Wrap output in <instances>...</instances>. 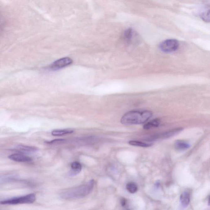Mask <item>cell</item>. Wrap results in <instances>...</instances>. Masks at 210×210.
I'll return each mask as SVG.
<instances>
[{
	"instance_id": "obj_1",
	"label": "cell",
	"mask_w": 210,
	"mask_h": 210,
	"mask_svg": "<svg viewBox=\"0 0 210 210\" xmlns=\"http://www.w3.org/2000/svg\"><path fill=\"white\" fill-rule=\"evenodd\" d=\"M152 115L149 110L130 111L122 116L121 122L126 125L143 124L151 118Z\"/></svg>"
},
{
	"instance_id": "obj_2",
	"label": "cell",
	"mask_w": 210,
	"mask_h": 210,
	"mask_svg": "<svg viewBox=\"0 0 210 210\" xmlns=\"http://www.w3.org/2000/svg\"><path fill=\"white\" fill-rule=\"evenodd\" d=\"M94 185V180H89L88 182L79 186L62 192L61 195V198L66 200H71L85 197L91 192Z\"/></svg>"
},
{
	"instance_id": "obj_3",
	"label": "cell",
	"mask_w": 210,
	"mask_h": 210,
	"mask_svg": "<svg viewBox=\"0 0 210 210\" xmlns=\"http://www.w3.org/2000/svg\"><path fill=\"white\" fill-rule=\"evenodd\" d=\"M36 196L34 194H30L19 197L12 198L1 201L0 204L3 205H17L19 204H32L35 202Z\"/></svg>"
},
{
	"instance_id": "obj_4",
	"label": "cell",
	"mask_w": 210,
	"mask_h": 210,
	"mask_svg": "<svg viewBox=\"0 0 210 210\" xmlns=\"http://www.w3.org/2000/svg\"><path fill=\"white\" fill-rule=\"evenodd\" d=\"M179 45L180 44L177 40L168 39L162 41L159 45V48L164 53H172L177 50Z\"/></svg>"
},
{
	"instance_id": "obj_5",
	"label": "cell",
	"mask_w": 210,
	"mask_h": 210,
	"mask_svg": "<svg viewBox=\"0 0 210 210\" xmlns=\"http://www.w3.org/2000/svg\"><path fill=\"white\" fill-rule=\"evenodd\" d=\"M72 62V60L71 58L69 57H64L54 62L50 65L49 67L51 70H57L70 65Z\"/></svg>"
},
{
	"instance_id": "obj_6",
	"label": "cell",
	"mask_w": 210,
	"mask_h": 210,
	"mask_svg": "<svg viewBox=\"0 0 210 210\" xmlns=\"http://www.w3.org/2000/svg\"><path fill=\"white\" fill-rule=\"evenodd\" d=\"M8 158L17 162H30L32 161V159L30 157L19 153L13 154L9 156Z\"/></svg>"
},
{
	"instance_id": "obj_7",
	"label": "cell",
	"mask_w": 210,
	"mask_h": 210,
	"mask_svg": "<svg viewBox=\"0 0 210 210\" xmlns=\"http://www.w3.org/2000/svg\"><path fill=\"white\" fill-rule=\"evenodd\" d=\"M183 129L184 128L181 127L175 128L160 134L158 136H157V137L158 138L161 139L168 138L180 133L183 130Z\"/></svg>"
},
{
	"instance_id": "obj_8",
	"label": "cell",
	"mask_w": 210,
	"mask_h": 210,
	"mask_svg": "<svg viewBox=\"0 0 210 210\" xmlns=\"http://www.w3.org/2000/svg\"><path fill=\"white\" fill-rule=\"evenodd\" d=\"M71 170L69 172L70 176H74L79 173L82 169V166L78 162H73L71 164Z\"/></svg>"
},
{
	"instance_id": "obj_9",
	"label": "cell",
	"mask_w": 210,
	"mask_h": 210,
	"mask_svg": "<svg viewBox=\"0 0 210 210\" xmlns=\"http://www.w3.org/2000/svg\"><path fill=\"white\" fill-rule=\"evenodd\" d=\"M174 147L175 149L177 150L183 151L189 148L190 145L188 143L184 140H177L175 143Z\"/></svg>"
},
{
	"instance_id": "obj_10",
	"label": "cell",
	"mask_w": 210,
	"mask_h": 210,
	"mask_svg": "<svg viewBox=\"0 0 210 210\" xmlns=\"http://www.w3.org/2000/svg\"><path fill=\"white\" fill-rule=\"evenodd\" d=\"M74 132L73 129L71 128H66L63 129H55L52 131L51 134L55 136H62L64 135L72 133Z\"/></svg>"
},
{
	"instance_id": "obj_11",
	"label": "cell",
	"mask_w": 210,
	"mask_h": 210,
	"mask_svg": "<svg viewBox=\"0 0 210 210\" xmlns=\"http://www.w3.org/2000/svg\"><path fill=\"white\" fill-rule=\"evenodd\" d=\"M180 202L183 207H188L190 202V195L189 192L187 191L183 192L180 196Z\"/></svg>"
},
{
	"instance_id": "obj_12",
	"label": "cell",
	"mask_w": 210,
	"mask_h": 210,
	"mask_svg": "<svg viewBox=\"0 0 210 210\" xmlns=\"http://www.w3.org/2000/svg\"><path fill=\"white\" fill-rule=\"evenodd\" d=\"M160 124V120L159 119H155L151 120L143 126V128L146 130H149L153 128L157 127Z\"/></svg>"
},
{
	"instance_id": "obj_13",
	"label": "cell",
	"mask_w": 210,
	"mask_h": 210,
	"mask_svg": "<svg viewBox=\"0 0 210 210\" xmlns=\"http://www.w3.org/2000/svg\"><path fill=\"white\" fill-rule=\"evenodd\" d=\"M130 145L135 146L143 147V148H148L152 146L153 144L150 143L136 141V140H131L128 142Z\"/></svg>"
},
{
	"instance_id": "obj_14",
	"label": "cell",
	"mask_w": 210,
	"mask_h": 210,
	"mask_svg": "<svg viewBox=\"0 0 210 210\" xmlns=\"http://www.w3.org/2000/svg\"><path fill=\"white\" fill-rule=\"evenodd\" d=\"M134 32L133 29H128L125 30L124 33V36L127 41H130L132 40V38L134 35Z\"/></svg>"
},
{
	"instance_id": "obj_15",
	"label": "cell",
	"mask_w": 210,
	"mask_h": 210,
	"mask_svg": "<svg viewBox=\"0 0 210 210\" xmlns=\"http://www.w3.org/2000/svg\"><path fill=\"white\" fill-rule=\"evenodd\" d=\"M126 188L127 190L131 193H135L137 191V186L133 182L128 183L127 184Z\"/></svg>"
},
{
	"instance_id": "obj_16",
	"label": "cell",
	"mask_w": 210,
	"mask_h": 210,
	"mask_svg": "<svg viewBox=\"0 0 210 210\" xmlns=\"http://www.w3.org/2000/svg\"><path fill=\"white\" fill-rule=\"evenodd\" d=\"M14 180V178H13L10 176H0V185L5 184Z\"/></svg>"
},
{
	"instance_id": "obj_17",
	"label": "cell",
	"mask_w": 210,
	"mask_h": 210,
	"mask_svg": "<svg viewBox=\"0 0 210 210\" xmlns=\"http://www.w3.org/2000/svg\"><path fill=\"white\" fill-rule=\"evenodd\" d=\"M201 17L203 20L205 21L206 22H209L210 20L209 10H208V11H206L203 13Z\"/></svg>"
},
{
	"instance_id": "obj_18",
	"label": "cell",
	"mask_w": 210,
	"mask_h": 210,
	"mask_svg": "<svg viewBox=\"0 0 210 210\" xmlns=\"http://www.w3.org/2000/svg\"><path fill=\"white\" fill-rule=\"evenodd\" d=\"M65 139H55V140H52L50 142H47V143L49 144H57L58 143H62L64 142H65Z\"/></svg>"
},
{
	"instance_id": "obj_19",
	"label": "cell",
	"mask_w": 210,
	"mask_h": 210,
	"mask_svg": "<svg viewBox=\"0 0 210 210\" xmlns=\"http://www.w3.org/2000/svg\"><path fill=\"white\" fill-rule=\"evenodd\" d=\"M121 205H122L123 207V206H125L126 203V201L125 199L124 198L121 199Z\"/></svg>"
}]
</instances>
